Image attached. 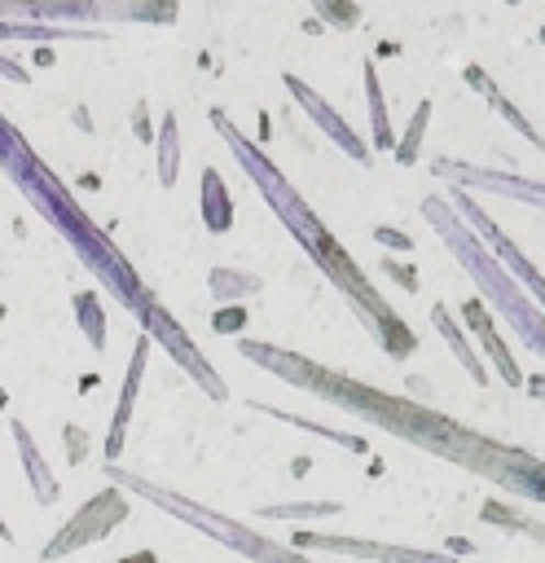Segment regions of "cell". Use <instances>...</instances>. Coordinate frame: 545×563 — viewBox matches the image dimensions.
Wrapping results in <instances>:
<instances>
[{"mask_svg": "<svg viewBox=\"0 0 545 563\" xmlns=\"http://www.w3.org/2000/svg\"><path fill=\"white\" fill-rule=\"evenodd\" d=\"M527 391H532V396H545V374H541V378H532V387H527Z\"/></svg>", "mask_w": 545, "mask_h": 563, "instance_id": "cell-30", "label": "cell"}, {"mask_svg": "<svg viewBox=\"0 0 545 563\" xmlns=\"http://www.w3.org/2000/svg\"><path fill=\"white\" fill-rule=\"evenodd\" d=\"M365 97H369V114H374V145L378 150H396V136H391V123H387V106H382V88H378L374 66H365Z\"/></svg>", "mask_w": 545, "mask_h": 563, "instance_id": "cell-16", "label": "cell"}, {"mask_svg": "<svg viewBox=\"0 0 545 563\" xmlns=\"http://www.w3.org/2000/svg\"><path fill=\"white\" fill-rule=\"evenodd\" d=\"M286 88L294 92V101H299V106L321 123V132H325L343 154H352L356 163H369V150L356 141V132H352V128H347V123H343V119H338V114H334V110H330V106H325V101H321V97H316L299 75H286Z\"/></svg>", "mask_w": 545, "mask_h": 563, "instance_id": "cell-7", "label": "cell"}, {"mask_svg": "<svg viewBox=\"0 0 545 563\" xmlns=\"http://www.w3.org/2000/svg\"><path fill=\"white\" fill-rule=\"evenodd\" d=\"M62 440H66V449H70V462H84V457H88V435H84L79 427H66Z\"/></svg>", "mask_w": 545, "mask_h": 563, "instance_id": "cell-27", "label": "cell"}, {"mask_svg": "<svg viewBox=\"0 0 545 563\" xmlns=\"http://www.w3.org/2000/svg\"><path fill=\"white\" fill-rule=\"evenodd\" d=\"M466 84H470V88H479V92H483V97L497 106V114H501V119H510V128H519V132H523L532 145H545V141L536 136V128H532V123H527V119H523V114H519V110H514V106H510V101L497 92V84H492V79H488L479 66H466Z\"/></svg>", "mask_w": 545, "mask_h": 563, "instance_id": "cell-12", "label": "cell"}, {"mask_svg": "<svg viewBox=\"0 0 545 563\" xmlns=\"http://www.w3.org/2000/svg\"><path fill=\"white\" fill-rule=\"evenodd\" d=\"M176 167H180V141H176V114H167L163 136H158V180H163V189L176 185Z\"/></svg>", "mask_w": 545, "mask_h": 563, "instance_id": "cell-19", "label": "cell"}, {"mask_svg": "<svg viewBox=\"0 0 545 563\" xmlns=\"http://www.w3.org/2000/svg\"><path fill=\"white\" fill-rule=\"evenodd\" d=\"M141 317H145V325H149V330H154V334H158V339L171 347V356H176V361H180V365H185V369H189V374H193V378H198V383H202L211 396H224V387H220L215 369H211V365L198 356V347H193V343H189V339H185V334H180V330L167 321V312H163L158 303H149Z\"/></svg>", "mask_w": 545, "mask_h": 563, "instance_id": "cell-6", "label": "cell"}, {"mask_svg": "<svg viewBox=\"0 0 545 563\" xmlns=\"http://www.w3.org/2000/svg\"><path fill=\"white\" fill-rule=\"evenodd\" d=\"M426 123H431V101H418V110H413V119H409V128H404V136L396 141V163H413L418 158V150H422V132H426Z\"/></svg>", "mask_w": 545, "mask_h": 563, "instance_id": "cell-18", "label": "cell"}, {"mask_svg": "<svg viewBox=\"0 0 545 563\" xmlns=\"http://www.w3.org/2000/svg\"><path fill=\"white\" fill-rule=\"evenodd\" d=\"M316 13L334 26H356L360 22V9L356 4H330V0H316Z\"/></svg>", "mask_w": 545, "mask_h": 563, "instance_id": "cell-23", "label": "cell"}, {"mask_svg": "<svg viewBox=\"0 0 545 563\" xmlns=\"http://www.w3.org/2000/svg\"><path fill=\"white\" fill-rule=\"evenodd\" d=\"M483 185H492V189H501V194H519V198H541L545 202V189H536V185H519V180H497L492 172H475Z\"/></svg>", "mask_w": 545, "mask_h": 563, "instance_id": "cell-24", "label": "cell"}, {"mask_svg": "<svg viewBox=\"0 0 545 563\" xmlns=\"http://www.w3.org/2000/svg\"><path fill=\"white\" fill-rule=\"evenodd\" d=\"M541 44H545V26H541Z\"/></svg>", "mask_w": 545, "mask_h": 563, "instance_id": "cell-32", "label": "cell"}, {"mask_svg": "<svg viewBox=\"0 0 545 563\" xmlns=\"http://www.w3.org/2000/svg\"><path fill=\"white\" fill-rule=\"evenodd\" d=\"M0 537H4V541H9V528H4V519H0Z\"/></svg>", "mask_w": 545, "mask_h": 563, "instance_id": "cell-31", "label": "cell"}, {"mask_svg": "<svg viewBox=\"0 0 545 563\" xmlns=\"http://www.w3.org/2000/svg\"><path fill=\"white\" fill-rule=\"evenodd\" d=\"M242 356L299 383L303 391L321 396V400H334L338 409H352L369 422H378L382 431L391 435H404L409 444L426 449V453H440L510 493H523L532 501H545V457H532L505 440H492L483 431H470L453 418H444L440 409H426L418 400H404V396H387L369 383H356L352 374L343 369H325L299 352H286V347H272V343H259V339H242Z\"/></svg>", "mask_w": 545, "mask_h": 563, "instance_id": "cell-1", "label": "cell"}, {"mask_svg": "<svg viewBox=\"0 0 545 563\" xmlns=\"http://www.w3.org/2000/svg\"><path fill=\"white\" fill-rule=\"evenodd\" d=\"M264 413H272V418H281V422H290V427H299V431H312V435H325V440H334V444H343V449H352V453H365L369 444L360 440V435H347V431H334V427H321V422H308V418H299V413H286V409H264Z\"/></svg>", "mask_w": 545, "mask_h": 563, "instance_id": "cell-20", "label": "cell"}, {"mask_svg": "<svg viewBox=\"0 0 545 563\" xmlns=\"http://www.w3.org/2000/svg\"><path fill=\"white\" fill-rule=\"evenodd\" d=\"M374 242H382V246H391V251H409L413 246V238L409 233H400V229H374Z\"/></svg>", "mask_w": 545, "mask_h": 563, "instance_id": "cell-26", "label": "cell"}, {"mask_svg": "<svg viewBox=\"0 0 545 563\" xmlns=\"http://www.w3.org/2000/svg\"><path fill=\"white\" fill-rule=\"evenodd\" d=\"M422 216H426V220H431V224L444 233L448 251H453V255H457V260H461V264H466V268L479 277V290H483V295H488V299H492V303L505 312V321L519 330V339L545 356V317H541L536 308H527V303H523V295L514 290V282H510V277H505V273H501V268L488 260L483 242H479V238H470V229H466V224H461V220H457V216H453V211H448L440 198H426Z\"/></svg>", "mask_w": 545, "mask_h": 563, "instance_id": "cell-2", "label": "cell"}, {"mask_svg": "<svg viewBox=\"0 0 545 563\" xmlns=\"http://www.w3.org/2000/svg\"><path fill=\"white\" fill-rule=\"evenodd\" d=\"M123 484H127V488H141L154 506H167L171 515L198 523L202 532H211L215 541L233 545L237 554H246V559H255V563H308L294 545H277V541H268V537H259V532H251V528H242V523H233V519H224V515H215V510H202V506H193V501H185V497H176V493H167V488H158V484L132 479V475H123Z\"/></svg>", "mask_w": 545, "mask_h": 563, "instance_id": "cell-3", "label": "cell"}, {"mask_svg": "<svg viewBox=\"0 0 545 563\" xmlns=\"http://www.w3.org/2000/svg\"><path fill=\"white\" fill-rule=\"evenodd\" d=\"M294 550H334L352 559H374V563H453L440 550H413V545H378V541H356V537H330V532H294Z\"/></svg>", "mask_w": 545, "mask_h": 563, "instance_id": "cell-5", "label": "cell"}, {"mask_svg": "<svg viewBox=\"0 0 545 563\" xmlns=\"http://www.w3.org/2000/svg\"><path fill=\"white\" fill-rule=\"evenodd\" d=\"M123 519H127V497H123L119 488H105V493H97L92 501H84V506L75 510V519L44 545V559L53 563V559H62V554H70V550H79V545H92V541L110 537Z\"/></svg>", "mask_w": 545, "mask_h": 563, "instance_id": "cell-4", "label": "cell"}, {"mask_svg": "<svg viewBox=\"0 0 545 563\" xmlns=\"http://www.w3.org/2000/svg\"><path fill=\"white\" fill-rule=\"evenodd\" d=\"M431 325H435V330L448 339V347L457 352V361L466 365V374H475V383H488V369L479 365V356L470 352V343L461 339V330L453 325V317H448V308H444V303H435V308H431Z\"/></svg>", "mask_w": 545, "mask_h": 563, "instance_id": "cell-13", "label": "cell"}, {"mask_svg": "<svg viewBox=\"0 0 545 563\" xmlns=\"http://www.w3.org/2000/svg\"><path fill=\"white\" fill-rule=\"evenodd\" d=\"M75 312H79V325H84L88 343H92V347H105V321H101L97 295H75Z\"/></svg>", "mask_w": 545, "mask_h": 563, "instance_id": "cell-22", "label": "cell"}, {"mask_svg": "<svg viewBox=\"0 0 545 563\" xmlns=\"http://www.w3.org/2000/svg\"><path fill=\"white\" fill-rule=\"evenodd\" d=\"M483 523H497V528H505V532H523V537H536V541H545V523H536V519H523L519 510H510V506H501V501H483Z\"/></svg>", "mask_w": 545, "mask_h": 563, "instance_id": "cell-17", "label": "cell"}, {"mask_svg": "<svg viewBox=\"0 0 545 563\" xmlns=\"http://www.w3.org/2000/svg\"><path fill=\"white\" fill-rule=\"evenodd\" d=\"M211 325H215L220 334H237V330L246 325V312H242L237 303H229V308H220V312H215V321H211Z\"/></svg>", "mask_w": 545, "mask_h": 563, "instance_id": "cell-25", "label": "cell"}, {"mask_svg": "<svg viewBox=\"0 0 545 563\" xmlns=\"http://www.w3.org/2000/svg\"><path fill=\"white\" fill-rule=\"evenodd\" d=\"M338 510H343L338 501H281V506H264L259 515L264 519H325Z\"/></svg>", "mask_w": 545, "mask_h": 563, "instance_id": "cell-21", "label": "cell"}, {"mask_svg": "<svg viewBox=\"0 0 545 563\" xmlns=\"http://www.w3.org/2000/svg\"><path fill=\"white\" fill-rule=\"evenodd\" d=\"M264 282L255 273H242V268H211V295L215 299H242V295H259Z\"/></svg>", "mask_w": 545, "mask_h": 563, "instance_id": "cell-15", "label": "cell"}, {"mask_svg": "<svg viewBox=\"0 0 545 563\" xmlns=\"http://www.w3.org/2000/svg\"><path fill=\"white\" fill-rule=\"evenodd\" d=\"M461 312H466V325L479 334V343H483V352L492 356V365L501 369V378L510 383V387H519L523 383V369H519V361L505 352V343H501V334H497V325H492V317H488V308H483V299H466L461 303Z\"/></svg>", "mask_w": 545, "mask_h": 563, "instance_id": "cell-8", "label": "cell"}, {"mask_svg": "<svg viewBox=\"0 0 545 563\" xmlns=\"http://www.w3.org/2000/svg\"><path fill=\"white\" fill-rule=\"evenodd\" d=\"M382 273H391V277H396L404 290H418V273H413V268H400L396 260H382Z\"/></svg>", "mask_w": 545, "mask_h": 563, "instance_id": "cell-28", "label": "cell"}, {"mask_svg": "<svg viewBox=\"0 0 545 563\" xmlns=\"http://www.w3.org/2000/svg\"><path fill=\"white\" fill-rule=\"evenodd\" d=\"M145 356H149V339L141 334V339H136V352H132V365H127V378H123V396H119L114 422H110L105 457H119V449H123V431H127V418H132V400H136V387H141V374H145Z\"/></svg>", "mask_w": 545, "mask_h": 563, "instance_id": "cell-10", "label": "cell"}, {"mask_svg": "<svg viewBox=\"0 0 545 563\" xmlns=\"http://www.w3.org/2000/svg\"><path fill=\"white\" fill-rule=\"evenodd\" d=\"M466 220H470V224H475V229L497 246V260H501V264H505V268H510V273H514V277H519V282H523L541 303H545V277H541V273H536V268L514 251V242H510V238H501V229H497L492 220H483V211H479V207H470V202H466Z\"/></svg>", "mask_w": 545, "mask_h": 563, "instance_id": "cell-9", "label": "cell"}, {"mask_svg": "<svg viewBox=\"0 0 545 563\" xmlns=\"http://www.w3.org/2000/svg\"><path fill=\"white\" fill-rule=\"evenodd\" d=\"M202 224L211 233H229V224H233V198H229L215 167L202 172Z\"/></svg>", "mask_w": 545, "mask_h": 563, "instance_id": "cell-11", "label": "cell"}, {"mask_svg": "<svg viewBox=\"0 0 545 563\" xmlns=\"http://www.w3.org/2000/svg\"><path fill=\"white\" fill-rule=\"evenodd\" d=\"M119 563H158V554H154V550H136V554H127V559H119Z\"/></svg>", "mask_w": 545, "mask_h": 563, "instance_id": "cell-29", "label": "cell"}, {"mask_svg": "<svg viewBox=\"0 0 545 563\" xmlns=\"http://www.w3.org/2000/svg\"><path fill=\"white\" fill-rule=\"evenodd\" d=\"M13 440H18V449H22V462H26V475H31L35 493H40V501H53V497H57V479L44 471V462H40V449L31 444V435H26V427H22V422L13 427Z\"/></svg>", "mask_w": 545, "mask_h": 563, "instance_id": "cell-14", "label": "cell"}]
</instances>
